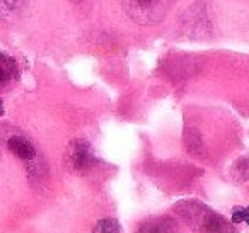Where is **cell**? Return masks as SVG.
I'll return each instance as SVG.
<instances>
[{
  "instance_id": "obj_6",
  "label": "cell",
  "mask_w": 249,
  "mask_h": 233,
  "mask_svg": "<svg viewBox=\"0 0 249 233\" xmlns=\"http://www.w3.org/2000/svg\"><path fill=\"white\" fill-rule=\"evenodd\" d=\"M137 233H178V223L171 218H152L140 225Z\"/></svg>"
},
{
  "instance_id": "obj_8",
  "label": "cell",
  "mask_w": 249,
  "mask_h": 233,
  "mask_svg": "<svg viewBox=\"0 0 249 233\" xmlns=\"http://www.w3.org/2000/svg\"><path fill=\"white\" fill-rule=\"evenodd\" d=\"M92 233H123V230H121L118 219L104 218V219H101V221L96 223Z\"/></svg>"
},
{
  "instance_id": "obj_10",
  "label": "cell",
  "mask_w": 249,
  "mask_h": 233,
  "mask_svg": "<svg viewBox=\"0 0 249 233\" xmlns=\"http://www.w3.org/2000/svg\"><path fill=\"white\" fill-rule=\"evenodd\" d=\"M232 223H248L249 225V206H237L232 211Z\"/></svg>"
},
{
  "instance_id": "obj_5",
  "label": "cell",
  "mask_w": 249,
  "mask_h": 233,
  "mask_svg": "<svg viewBox=\"0 0 249 233\" xmlns=\"http://www.w3.org/2000/svg\"><path fill=\"white\" fill-rule=\"evenodd\" d=\"M19 79V67L12 56L0 51V90Z\"/></svg>"
},
{
  "instance_id": "obj_1",
  "label": "cell",
  "mask_w": 249,
  "mask_h": 233,
  "mask_svg": "<svg viewBox=\"0 0 249 233\" xmlns=\"http://www.w3.org/2000/svg\"><path fill=\"white\" fill-rule=\"evenodd\" d=\"M179 218L196 233H235L234 225L200 201H183L176 204Z\"/></svg>"
},
{
  "instance_id": "obj_2",
  "label": "cell",
  "mask_w": 249,
  "mask_h": 233,
  "mask_svg": "<svg viewBox=\"0 0 249 233\" xmlns=\"http://www.w3.org/2000/svg\"><path fill=\"white\" fill-rule=\"evenodd\" d=\"M126 14L139 24H157L164 19L169 0H121Z\"/></svg>"
},
{
  "instance_id": "obj_4",
  "label": "cell",
  "mask_w": 249,
  "mask_h": 233,
  "mask_svg": "<svg viewBox=\"0 0 249 233\" xmlns=\"http://www.w3.org/2000/svg\"><path fill=\"white\" fill-rule=\"evenodd\" d=\"M65 160H67V165L75 172L89 170L97 162L90 145L84 140H75L69 145L67 153H65Z\"/></svg>"
},
{
  "instance_id": "obj_7",
  "label": "cell",
  "mask_w": 249,
  "mask_h": 233,
  "mask_svg": "<svg viewBox=\"0 0 249 233\" xmlns=\"http://www.w3.org/2000/svg\"><path fill=\"white\" fill-rule=\"evenodd\" d=\"M231 174H232V177H234L235 181H239V182L249 181V155L241 157L237 162H234Z\"/></svg>"
},
{
  "instance_id": "obj_9",
  "label": "cell",
  "mask_w": 249,
  "mask_h": 233,
  "mask_svg": "<svg viewBox=\"0 0 249 233\" xmlns=\"http://www.w3.org/2000/svg\"><path fill=\"white\" fill-rule=\"evenodd\" d=\"M26 4V0H0V16H9L21 9Z\"/></svg>"
},
{
  "instance_id": "obj_3",
  "label": "cell",
  "mask_w": 249,
  "mask_h": 233,
  "mask_svg": "<svg viewBox=\"0 0 249 233\" xmlns=\"http://www.w3.org/2000/svg\"><path fill=\"white\" fill-rule=\"evenodd\" d=\"M7 148L19 158L21 162H24L28 165L29 175L38 174L39 172V158H38V150L35 148V145L22 134H12L7 138Z\"/></svg>"
},
{
  "instance_id": "obj_11",
  "label": "cell",
  "mask_w": 249,
  "mask_h": 233,
  "mask_svg": "<svg viewBox=\"0 0 249 233\" xmlns=\"http://www.w3.org/2000/svg\"><path fill=\"white\" fill-rule=\"evenodd\" d=\"M4 114V106H2V100H0V116Z\"/></svg>"
}]
</instances>
